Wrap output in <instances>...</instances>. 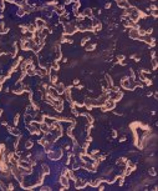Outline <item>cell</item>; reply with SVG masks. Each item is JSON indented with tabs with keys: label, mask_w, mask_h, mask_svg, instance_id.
Instances as JSON below:
<instances>
[{
	"label": "cell",
	"mask_w": 158,
	"mask_h": 191,
	"mask_svg": "<svg viewBox=\"0 0 158 191\" xmlns=\"http://www.w3.org/2000/svg\"><path fill=\"white\" fill-rule=\"evenodd\" d=\"M41 172L44 174V175H47V174H50V167H49V165H46V164H42V165H41Z\"/></svg>",
	"instance_id": "4fadbf2b"
},
{
	"label": "cell",
	"mask_w": 158,
	"mask_h": 191,
	"mask_svg": "<svg viewBox=\"0 0 158 191\" xmlns=\"http://www.w3.org/2000/svg\"><path fill=\"white\" fill-rule=\"evenodd\" d=\"M128 35H130V38L133 39V40H138V39L141 38V35H139V33H138V28H130Z\"/></svg>",
	"instance_id": "277c9868"
},
{
	"label": "cell",
	"mask_w": 158,
	"mask_h": 191,
	"mask_svg": "<svg viewBox=\"0 0 158 191\" xmlns=\"http://www.w3.org/2000/svg\"><path fill=\"white\" fill-rule=\"evenodd\" d=\"M93 49H95V44H91V42H90L88 45L86 46V50H87V51H92Z\"/></svg>",
	"instance_id": "2e32d148"
},
{
	"label": "cell",
	"mask_w": 158,
	"mask_h": 191,
	"mask_svg": "<svg viewBox=\"0 0 158 191\" xmlns=\"http://www.w3.org/2000/svg\"><path fill=\"white\" fill-rule=\"evenodd\" d=\"M149 175H156V171H154V169H151V170H149Z\"/></svg>",
	"instance_id": "ac0fdd59"
},
{
	"label": "cell",
	"mask_w": 158,
	"mask_h": 191,
	"mask_svg": "<svg viewBox=\"0 0 158 191\" xmlns=\"http://www.w3.org/2000/svg\"><path fill=\"white\" fill-rule=\"evenodd\" d=\"M78 84H80V80H78V79H75V80H74V85H78Z\"/></svg>",
	"instance_id": "e0dca14e"
},
{
	"label": "cell",
	"mask_w": 158,
	"mask_h": 191,
	"mask_svg": "<svg viewBox=\"0 0 158 191\" xmlns=\"http://www.w3.org/2000/svg\"><path fill=\"white\" fill-rule=\"evenodd\" d=\"M25 14H26V13H25V10H24L23 8H21V6H19V9H18V15H19V16H24Z\"/></svg>",
	"instance_id": "9a60e30c"
},
{
	"label": "cell",
	"mask_w": 158,
	"mask_h": 191,
	"mask_svg": "<svg viewBox=\"0 0 158 191\" xmlns=\"http://www.w3.org/2000/svg\"><path fill=\"white\" fill-rule=\"evenodd\" d=\"M32 146H34V142H32L31 140H27V141H25V146H24V148H25L26 150H29V149H31Z\"/></svg>",
	"instance_id": "5bb4252c"
},
{
	"label": "cell",
	"mask_w": 158,
	"mask_h": 191,
	"mask_svg": "<svg viewBox=\"0 0 158 191\" xmlns=\"http://www.w3.org/2000/svg\"><path fill=\"white\" fill-rule=\"evenodd\" d=\"M116 3H117V5L120 6V8H122V9L130 8V4H128L127 0H116Z\"/></svg>",
	"instance_id": "9c48e42d"
},
{
	"label": "cell",
	"mask_w": 158,
	"mask_h": 191,
	"mask_svg": "<svg viewBox=\"0 0 158 191\" xmlns=\"http://www.w3.org/2000/svg\"><path fill=\"white\" fill-rule=\"evenodd\" d=\"M8 130H9V133L11 134V135H14V136H16V137H20L21 136V131L18 129V127H8Z\"/></svg>",
	"instance_id": "ba28073f"
},
{
	"label": "cell",
	"mask_w": 158,
	"mask_h": 191,
	"mask_svg": "<svg viewBox=\"0 0 158 191\" xmlns=\"http://www.w3.org/2000/svg\"><path fill=\"white\" fill-rule=\"evenodd\" d=\"M51 149H52V144H51V142H49V141H45V144L42 145V150H44V151L47 154V152H49L50 150H51Z\"/></svg>",
	"instance_id": "30bf717a"
},
{
	"label": "cell",
	"mask_w": 158,
	"mask_h": 191,
	"mask_svg": "<svg viewBox=\"0 0 158 191\" xmlns=\"http://www.w3.org/2000/svg\"><path fill=\"white\" fill-rule=\"evenodd\" d=\"M36 75H39L40 78H45L49 75V70L46 68H38L36 69Z\"/></svg>",
	"instance_id": "8992f818"
},
{
	"label": "cell",
	"mask_w": 158,
	"mask_h": 191,
	"mask_svg": "<svg viewBox=\"0 0 158 191\" xmlns=\"http://www.w3.org/2000/svg\"><path fill=\"white\" fill-rule=\"evenodd\" d=\"M101 181H102L101 179H93L92 181H90V182H87V184H88V185H90L91 187H97V186H98V184L101 182Z\"/></svg>",
	"instance_id": "8fae6325"
},
{
	"label": "cell",
	"mask_w": 158,
	"mask_h": 191,
	"mask_svg": "<svg viewBox=\"0 0 158 191\" xmlns=\"http://www.w3.org/2000/svg\"><path fill=\"white\" fill-rule=\"evenodd\" d=\"M47 157L52 161H57L62 157V150L61 149H51L49 152H47Z\"/></svg>",
	"instance_id": "6da1fadb"
},
{
	"label": "cell",
	"mask_w": 158,
	"mask_h": 191,
	"mask_svg": "<svg viewBox=\"0 0 158 191\" xmlns=\"http://www.w3.org/2000/svg\"><path fill=\"white\" fill-rule=\"evenodd\" d=\"M60 185L62 186V189L63 190H66V189H69L70 186H69V177H66L65 175H61L60 176Z\"/></svg>",
	"instance_id": "5b68a950"
},
{
	"label": "cell",
	"mask_w": 158,
	"mask_h": 191,
	"mask_svg": "<svg viewBox=\"0 0 158 191\" xmlns=\"http://www.w3.org/2000/svg\"><path fill=\"white\" fill-rule=\"evenodd\" d=\"M63 29H65V34H69V35H72L77 31V26L75 23H65V25H63Z\"/></svg>",
	"instance_id": "3957f363"
},
{
	"label": "cell",
	"mask_w": 158,
	"mask_h": 191,
	"mask_svg": "<svg viewBox=\"0 0 158 191\" xmlns=\"http://www.w3.org/2000/svg\"><path fill=\"white\" fill-rule=\"evenodd\" d=\"M105 8H106V9H110V8H111V3H107V4L105 5Z\"/></svg>",
	"instance_id": "d6986e66"
},
{
	"label": "cell",
	"mask_w": 158,
	"mask_h": 191,
	"mask_svg": "<svg viewBox=\"0 0 158 191\" xmlns=\"http://www.w3.org/2000/svg\"><path fill=\"white\" fill-rule=\"evenodd\" d=\"M114 107H116V101H113L112 99H106L105 102L102 104V106H101L102 111H107V110H114Z\"/></svg>",
	"instance_id": "7a4b0ae2"
},
{
	"label": "cell",
	"mask_w": 158,
	"mask_h": 191,
	"mask_svg": "<svg viewBox=\"0 0 158 191\" xmlns=\"http://www.w3.org/2000/svg\"><path fill=\"white\" fill-rule=\"evenodd\" d=\"M82 16H85V18H91L92 16V10L91 9H85V10H82V14H81Z\"/></svg>",
	"instance_id": "7c38bea8"
},
{
	"label": "cell",
	"mask_w": 158,
	"mask_h": 191,
	"mask_svg": "<svg viewBox=\"0 0 158 191\" xmlns=\"http://www.w3.org/2000/svg\"><path fill=\"white\" fill-rule=\"evenodd\" d=\"M1 114H3V110H1V109H0V116H1Z\"/></svg>",
	"instance_id": "ffe728a7"
},
{
	"label": "cell",
	"mask_w": 158,
	"mask_h": 191,
	"mask_svg": "<svg viewBox=\"0 0 158 191\" xmlns=\"http://www.w3.org/2000/svg\"><path fill=\"white\" fill-rule=\"evenodd\" d=\"M35 25H36L38 29H44V28H46V21L41 18H38L35 20Z\"/></svg>",
	"instance_id": "52a82bcc"
}]
</instances>
